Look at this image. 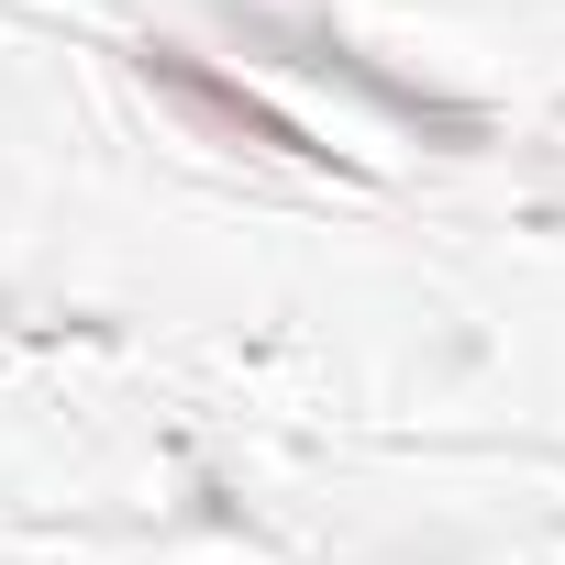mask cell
<instances>
[{
    "mask_svg": "<svg viewBox=\"0 0 565 565\" xmlns=\"http://www.w3.org/2000/svg\"><path fill=\"white\" fill-rule=\"evenodd\" d=\"M277 45H300V67H322V78H344V89H366L377 111H399V122H422V134H444V145H477V111L466 100H433V89H399L388 67H366L344 34H322V23H266Z\"/></svg>",
    "mask_w": 565,
    "mask_h": 565,
    "instance_id": "2",
    "label": "cell"
},
{
    "mask_svg": "<svg viewBox=\"0 0 565 565\" xmlns=\"http://www.w3.org/2000/svg\"><path fill=\"white\" fill-rule=\"evenodd\" d=\"M134 67L200 122V134H222V145H255V156H300V167H322L333 145L300 122V111H277L266 89H244V78H222L211 56H189V45H134Z\"/></svg>",
    "mask_w": 565,
    "mask_h": 565,
    "instance_id": "1",
    "label": "cell"
}]
</instances>
